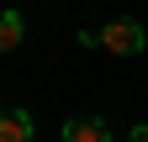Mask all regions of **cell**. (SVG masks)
Masks as SVG:
<instances>
[{
  "instance_id": "3957f363",
  "label": "cell",
  "mask_w": 148,
  "mask_h": 142,
  "mask_svg": "<svg viewBox=\"0 0 148 142\" xmlns=\"http://www.w3.org/2000/svg\"><path fill=\"white\" fill-rule=\"evenodd\" d=\"M32 116L27 111H11V116H0V142H32Z\"/></svg>"
},
{
  "instance_id": "5b68a950",
  "label": "cell",
  "mask_w": 148,
  "mask_h": 142,
  "mask_svg": "<svg viewBox=\"0 0 148 142\" xmlns=\"http://www.w3.org/2000/svg\"><path fill=\"white\" fill-rule=\"evenodd\" d=\"M127 142H148V126H132V137H127Z\"/></svg>"
},
{
  "instance_id": "6da1fadb",
  "label": "cell",
  "mask_w": 148,
  "mask_h": 142,
  "mask_svg": "<svg viewBox=\"0 0 148 142\" xmlns=\"http://www.w3.org/2000/svg\"><path fill=\"white\" fill-rule=\"evenodd\" d=\"M101 47H106V53H116V58H132V53L148 47V26L132 21V16H116V21H106V26H101Z\"/></svg>"
},
{
  "instance_id": "277c9868",
  "label": "cell",
  "mask_w": 148,
  "mask_h": 142,
  "mask_svg": "<svg viewBox=\"0 0 148 142\" xmlns=\"http://www.w3.org/2000/svg\"><path fill=\"white\" fill-rule=\"evenodd\" d=\"M21 37H27V21H21L16 11H0V53H16Z\"/></svg>"
},
{
  "instance_id": "7a4b0ae2",
  "label": "cell",
  "mask_w": 148,
  "mask_h": 142,
  "mask_svg": "<svg viewBox=\"0 0 148 142\" xmlns=\"http://www.w3.org/2000/svg\"><path fill=\"white\" fill-rule=\"evenodd\" d=\"M64 142H111V126L101 116H74L64 126Z\"/></svg>"
}]
</instances>
